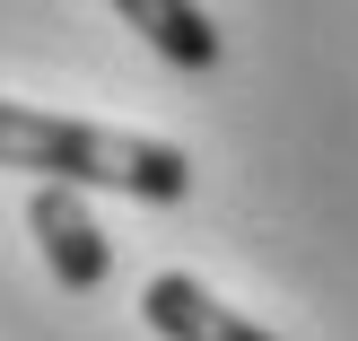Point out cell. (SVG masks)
<instances>
[{
    "instance_id": "1",
    "label": "cell",
    "mask_w": 358,
    "mask_h": 341,
    "mask_svg": "<svg viewBox=\"0 0 358 341\" xmlns=\"http://www.w3.org/2000/svg\"><path fill=\"white\" fill-rule=\"evenodd\" d=\"M0 167L35 175V184H70V193L105 184V193H131V202H184L192 193V158L175 140L44 114V105H0Z\"/></svg>"
},
{
    "instance_id": "2",
    "label": "cell",
    "mask_w": 358,
    "mask_h": 341,
    "mask_svg": "<svg viewBox=\"0 0 358 341\" xmlns=\"http://www.w3.org/2000/svg\"><path fill=\"white\" fill-rule=\"evenodd\" d=\"M27 228H35V245H44V263H52V280L62 289H105V272H114V245H105V228L87 219V202L70 184H35L27 193Z\"/></svg>"
},
{
    "instance_id": "3",
    "label": "cell",
    "mask_w": 358,
    "mask_h": 341,
    "mask_svg": "<svg viewBox=\"0 0 358 341\" xmlns=\"http://www.w3.org/2000/svg\"><path fill=\"white\" fill-rule=\"evenodd\" d=\"M140 315H149L157 341H280V333H262L254 315L219 307V298H210L192 272H157L149 289H140Z\"/></svg>"
},
{
    "instance_id": "4",
    "label": "cell",
    "mask_w": 358,
    "mask_h": 341,
    "mask_svg": "<svg viewBox=\"0 0 358 341\" xmlns=\"http://www.w3.org/2000/svg\"><path fill=\"white\" fill-rule=\"evenodd\" d=\"M114 9H122V27H140V44L157 62H175V70H210L219 62V27H210L201 0H114Z\"/></svg>"
}]
</instances>
